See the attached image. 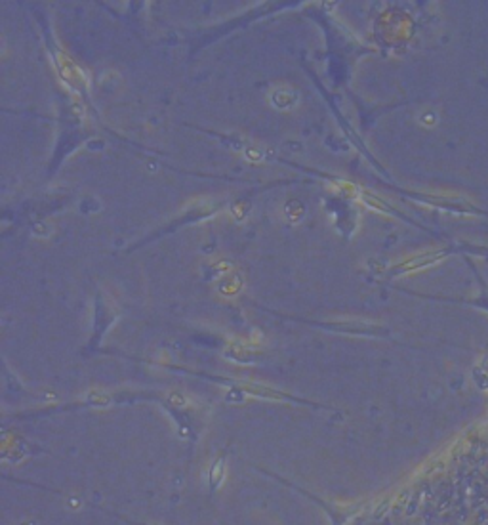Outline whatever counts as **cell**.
Segmentation results:
<instances>
[{
  "instance_id": "1",
  "label": "cell",
  "mask_w": 488,
  "mask_h": 525,
  "mask_svg": "<svg viewBox=\"0 0 488 525\" xmlns=\"http://www.w3.org/2000/svg\"><path fill=\"white\" fill-rule=\"evenodd\" d=\"M300 96L294 88H277L271 92V104L277 109H292L298 105Z\"/></svg>"
}]
</instances>
